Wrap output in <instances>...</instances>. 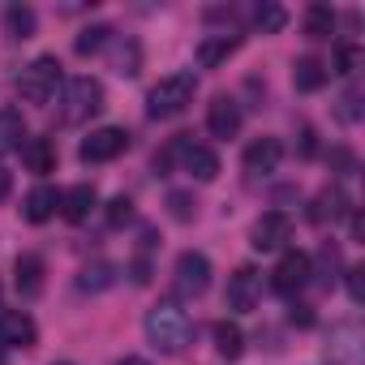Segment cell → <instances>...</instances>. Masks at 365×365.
<instances>
[{
  "label": "cell",
  "mask_w": 365,
  "mask_h": 365,
  "mask_svg": "<svg viewBox=\"0 0 365 365\" xmlns=\"http://www.w3.org/2000/svg\"><path fill=\"white\" fill-rule=\"evenodd\" d=\"M146 339H150V348H159L163 356H180L190 348V339H194V322H190V314L180 309L176 301H159L155 309H146Z\"/></svg>",
  "instance_id": "1"
},
{
  "label": "cell",
  "mask_w": 365,
  "mask_h": 365,
  "mask_svg": "<svg viewBox=\"0 0 365 365\" xmlns=\"http://www.w3.org/2000/svg\"><path fill=\"white\" fill-rule=\"evenodd\" d=\"M194 95H198V78H194L190 69H176V73H168V78H159V82L150 86V95H146V116H150V120H172V116H180V112L194 103Z\"/></svg>",
  "instance_id": "2"
},
{
  "label": "cell",
  "mask_w": 365,
  "mask_h": 365,
  "mask_svg": "<svg viewBox=\"0 0 365 365\" xmlns=\"http://www.w3.org/2000/svg\"><path fill=\"white\" fill-rule=\"evenodd\" d=\"M65 86V73H61V61L56 56H35L26 69H22V78H18V95L26 99V103H52L56 99V91Z\"/></svg>",
  "instance_id": "3"
},
{
  "label": "cell",
  "mask_w": 365,
  "mask_h": 365,
  "mask_svg": "<svg viewBox=\"0 0 365 365\" xmlns=\"http://www.w3.org/2000/svg\"><path fill=\"white\" fill-rule=\"evenodd\" d=\"M99 112H103V82L99 78H69L65 95H61V120L65 125H86Z\"/></svg>",
  "instance_id": "4"
},
{
  "label": "cell",
  "mask_w": 365,
  "mask_h": 365,
  "mask_svg": "<svg viewBox=\"0 0 365 365\" xmlns=\"http://www.w3.org/2000/svg\"><path fill=\"white\" fill-rule=\"evenodd\" d=\"M172 288H176V297L198 301L211 288V258L198 254V250H185L176 258V267H172Z\"/></svg>",
  "instance_id": "5"
},
{
  "label": "cell",
  "mask_w": 365,
  "mask_h": 365,
  "mask_svg": "<svg viewBox=\"0 0 365 365\" xmlns=\"http://www.w3.org/2000/svg\"><path fill=\"white\" fill-rule=\"evenodd\" d=\"M361 352H365V331L356 322H335L322 344L327 365H361Z\"/></svg>",
  "instance_id": "6"
},
{
  "label": "cell",
  "mask_w": 365,
  "mask_h": 365,
  "mask_svg": "<svg viewBox=\"0 0 365 365\" xmlns=\"http://www.w3.org/2000/svg\"><path fill=\"white\" fill-rule=\"evenodd\" d=\"M125 150H129V133L120 125H103V129H91V138H82L78 159L82 163H112Z\"/></svg>",
  "instance_id": "7"
},
{
  "label": "cell",
  "mask_w": 365,
  "mask_h": 365,
  "mask_svg": "<svg viewBox=\"0 0 365 365\" xmlns=\"http://www.w3.org/2000/svg\"><path fill=\"white\" fill-rule=\"evenodd\" d=\"M309 275H314V258L301 254V250H284V258H279L275 271H271V288H275L279 297H292V292H301V288L309 284Z\"/></svg>",
  "instance_id": "8"
},
{
  "label": "cell",
  "mask_w": 365,
  "mask_h": 365,
  "mask_svg": "<svg viewBox=\"0 0 365 365\" xmlns=\"http://www.w3.org/2000/svg\"><path fill=\"white\" fill-rule=\"evenodd\" d=\"M288 241H292V220H288L284 211L258 215V224H254V232H250V245H254L258 254H279Z\"/></svg>",
  "instance_id": "9"
},
{
  "label": "cell",
  "mask_w": 365,
  "mask_h": 365,
  "mask_svg": "<svg viewBox=\"0 0 365 365\" xmlns=\"http://www.w3.org/2000/svg\"><path fill=\"white\" fill-rule=\"evenodd\" d=\"M258 297H262V275H258L254 267H237V271L228 275V292H224L228 309H232V314H250V309L258 305Z\"/></svg>",
  "instance_id": "10"
},
{
  "label": "cell",
  "mask_w": 365,
  "mask_h": 365,
  "mask_svg": "<svg viewBox=\"0 0 365 365\" xmlns=\"http://www.w3.org/2000/svg\"><path fill=\"white\" fill-rule=\"evenodd\" d=\"M279 159H284V142L279 138H254L245 146V155H241V168L258 180V176H271L279 168Z\"/></svg>",
  "instance_id": "11"
},
{
  "label": "cell",
  "mask_w": 365,
  "mask_h": 365,
  "mask_svg": "<svg viewBox=\"0 0 365 365\" xmlns=\"http://www.w3.org/2000/svg\"><path fill=\"white\" fill-rule=\"evenodd\" d=\"M180 172H190L194 180H202V185H211V180L220 176V155L211 150V146H198V142H190L185 138V146H180Z\"/></svg>",
  "instance_id": "12"
},
{
  "label": "cell",
  "mask_w": 365,
  "mask_h": 365,
  "mask_svg": "<svg viewBox=\"0 0 365 365\" xmlns=\"http://www.w3.org/2000/svg\"><path fill=\"white\" fill-rule=\"evenodd\" d=\"M39 339V327L26 309H5L0 314V344L5 348H35Z\"/></svg>",
  "instance_id": "13"
},
{
  "label": "cell",
  "mask_w": 365,
  "mask_h": 365,
  "mask_svg": "<svg viewBox=\"0 0 365 365\" xmlns=\"http://www.w3.org/2000/svg\"><path fill=\"white\" fill-rule=\"evenodd\" d=\"M207 129L215 138H237L241 133V103L232 95H215L207 108Z\"/></svg>",
  "instance_id": "14"
},
{
  "label": "cell",
  "mask_w": 365,
  "mask_h": 365,
  "mask_svg": "<svg viewBox=\"0 0 365 365\" xmlns=\"http://www.w3.org/2000/svg\"><path fill=\"white\" fill-rule=\"evenodd\" d=\"M348 211H352V198H348L339 185H327V190L314 198V207H309V220H314V224H339Z\"/></svg>",
  "instance_id": "15"
},
{
  "label": "cell",
  "mask_w": 365,
  "mask_h": 365,
  "mask_svg": "<svg viewBox=\"0 0 365 365\" xmlns=\"http://www.w3.org/2000/svg\"><path fill=\"white\" fill-rule=\"evenodd\" d=\"M43 275H48V267H43L39 254H18V262H14V284H18V292H22L26 301H35V297L43 292Z\"/></svg>",
  "instance_id": "16"
},
{
  "label": "cell",
  "mask_w": 365,
  "mask_h": 365,
  "mask_svg": "<svg viewBox=\"0 0 365 365\" xmlns=\"http://www.w3.org/2000/svg\"><path fill=\"white\" fill-rule=\"evenodd\" d=\"M95 207H99L95 185H73V190H65V194H61V215H65L69 224H86Z\"/></svg>",
  "instance_id": "17"
},
{
  "label": "cell",
  "mask_w": 365,
  "mask_h": 365,
  "mask_svg": "<svg viewBox=\"0 0 365 365\" xmlns=\"http://www.w3.org/2000/svg\"><path fill=\"white\" fill-rule=\"evenodd\" d=\"M56 211H61V194H56L52 185H35V190L26 194V202H22L26 224H48Z\"/></svg>",
  "instance_id": "18"
},
{
  "label": "cell",
  "mask_w": 365,
  "mask_h": 365,
  "mask_svg": "<svg viewBox=\"0 0 365 365\" xmlns=\"http://www.w3.org/2000/svg\"><path fill=\"white\" fill-rule=\"evenodd\" d=\"M237 48H241V35H207V39L198 43V65H202V69H220Z\"/></svg>",
  "instance_id": "19"
},
{
  "label": "cell",
  "mask_w": 365,
  "mask_h": 365,
  "mask_svg": "<svg viewBox=\"0 0 365 365\" xmlns=\"http://www.w3.org/2000/svg\"><path fill=\"white\" fill-rule=\"evenodd\" d=\"M327 78H331V69H327L318 56H301V61L292 65V86H297L301 95H314V91H322V86H327Z\"/></svg>",
  "instance_id": "20"
},
{
  "label": "cell",
  "mask_w": 365,
  "mask_h": 365,
  "mask_svg": "<svg viewBox=\"0 0 365 365\" xmlns=\"http://www.w3.org/2000/svg\"><path fill=\"white\" fill-rule=\"evenodd\" d=\"M22 159H26V168H31L35 176L56 172V146H52L48 138H26V142H22Z\"/></svg>",
  "instance_id": "21"
},
{
  "label": "cell",
  "mask_w": 365,
  "mask_h": 365,
  "mask_svg": "<svg viewBox=\"0 0 365 365\" xmlns=\"http://www.w3.org/2000/svg\"><path fill=\"white\" fill-rule=\"evenodd\" d=\"M26 142V120L18 108H0V155H14Z\"/></svg>",
  "instance_id": "22"
},
{
  "label": "cell",
  "mask_w": 365,
  "mask_h": 365,
  "mask_svg": "<svg viewBox=\"0 0 365 365\" xmlns=\"http://www.w3.org/2000/svg\"><path fill=\"white\" fill-rule=\"evenodd\" d=\"M112 69L120 78H138L142 73V43L138 39H116L112 43Z\"/></svg>",
  "instance_id": "23"
},
{
  "label": "cell",
  "mask_w": 365,
  "mask_h": 365,
  "mask_svg": "<svg viewBox=\"0 0 365 365\" xmlns=\"http://www.w3.org/2000/svg\"><path fill=\"white\" fill-rule=\"evenodd\" d=\"M39 31V14L31 5H9L5 9V35L9 39H31Z\"/></svg>",
  "instance_id": "24"
},
{
  "label": "cell",
  "mask_w": 365,
  "mask_h": 365,
  "mask_svg": "<svg viewBox=\"0 0 365 365\" xmlns=\"http://www.w3.org/2000/svg\"><path fill=\"white\" fill-rule=\"evenodd\" d=\"M211 335H215V352H220V356H228V361H232V356H241V352H245V331H241L237 322H228V318H224V322H215V327H211Z\"/></svg>",
  "instance_id": "25"
},
{
  "label": "cell",
  "mask_w": 365,
  "mask_h": 365,
  "mask_svg": "<svg viewBox=\"0 0 365 365\" xmlns=\"http://www.w3.org/2000/svg\"><path fill=\"white\" fill-rule=\"evenodd\" d=\"M335 35V9L331 5H309L305 9V39H331Z\"/></svg>",
  "instance_id": "26"
},
{
  "label": "cell",
  "mask_w": 365,
  "mask_h": 365,
  "mask_svg": "<svg viewBox=\"0 0 365 365\" xmlns=\"http://www.w3.org/2000/svg\"><path fill=\"white\" fill-rule=\"evenodd\" d=\"M112 43V26L108 22H95V26H86L78 39H73V52L78 56H95V52H103Z\"/></svg>",
  "instance_id": "27"
},
{
  "label": "cell",
  "mask_w": 365,
  "mask_h": 365,
  "mask_svg": "<svg viewBox=\"0 0 365 365\" xmlns=\"http://www.w3.org/2000/svg\"><path fill=\"white\" fill-rule=\"evenodd\" d=\"M112 279H116V267L112 262H91V267H82L78 288L82 292H103V288H112Z\"/></svg>",
  "instance_id": "28"
},
{
  "label": "cell",
  "mask_w": 365,
  "mask_h": 365,
  "mask_svg": "<svg viewBox=\"0 0 365 365\" xmlns=\"http://www.w3.org/2000/svg\"><path fill=\"white\" fill-rule=\"evenodd\" d=\"M254 26H258L262 35H275V31H284V26H288V9H284V5H275V0H262V5L254 9Z\"/></svg>",
  "instance_id": "29"
},
{
  "label": "cell",
  "mask_w": 365,
  "mask_h": 365,
  "mask_svg": "<svg viewBox=\"0 0 365 365\" xmlns=\"http://www.w3.org/2000/svg\"><path fill=\"white\" fill-rule=\"evenodd\" d=\"M168 215H172L176 224H190V220L198 215V198L185 194V190H172V194H168Z\"/></svg>",
  "instance_id": "30"
},
{
  "label": "cell",
  "mask_w": 365,
  "mask_h": 365,
  "mask_svg": "<svg viewBox=\"0 0 365 365\" xmlns=\"http://www.w3.org/2000/svg\"><path fill=\"white\" fill-rule=\"evenodd\" d=\"M361 61H365V52H361L356 43H344V48L335 52V73H344V78H352V73L361 69Z\"/></svg>",
  "instance_id": "31"
},
{
  "label": "cell",
  "mask_w": 365,
  "mask_h": 365,
  "mask_svg": "<svg viewBox=\"0 0 365 365\" xmlns=\"http://www.w3.org/2000/svg\"><path fill=\"white\" fill-rule=\"evenodd\" d=\"M129 220H133V202H129L125 194H116V198L108 202V224H112V228H125Z\"/></svg>",
  "instance_id": "32"
},
{
  "label": "cell",
  "mask_w": 365,
  "mask_h": 365,
  "mask_svg": "<svg viewBox=\"0 0 365 365\" xmlns=\"http://www.w3.org/2000/svg\"><path fill=\"white\" fill-rule=\"evenodd\" d=\"M318 262H322V271H327V275H322V284L331 288V279H335V271H339V250H335V245L327 241V245L318 250Z\"/></svg>",
  "instance_id": "33"
},
{
  "label": "cell",
  "mask_w": 365,
  "mask_h": 365,
  "mask_svg": "<svg viewBox=\"0 0 365 365\" xmlns=\"http://www.w3.org/2000/svg\"><path fill=\"white\" fill-rule=\"evenodd\" d=\"M180 146H185V138H172V142L155 155V168H159V172H172V163L180 159Z\"/></svg>",
  "instance_id": "34"
},
{
  "label": "cell",
  "mask_w": 365,
  "mask_h": 365,
  "mask_svg": "<svg viewBox=\"0 0 365 365\" xmlns=\"http://www.w3.org/2000/svg\"><path fill=\"white\" fill-rule=\"evenodd\" d=\"M339 116H344V120H361V91H356V86L344 91V99H339Z\"/></svg>",
  "instance_id": "35"
},
{
  "label": "cell",
  "mask_w": 365,
  "mask_h": 365,
  "mask_svg": "<svg viewBox=\"0 0 365 365\" xmlns=\"http://www.w3.org/2000/svg\"><path fill=\"white\" fill-rule=\"evenodd\" d=\"M344 275H348V297L361 305V301H365V279H361V275H365V267H348Z\"/></svg>",
  "instance_id": "36"
},
{
  "label": "cell",
  "mask_w": 365,
  "mask_h": 365,
  "mask_svg": "<svg viewBox=\"0 0 365 365\" xmlns=\"http://www.w3.org/2000/svg\"><path fill=\"white\" fill-rule=\"evenodd\" d=\"M331 163H335V172H339V176H348V172L356 168V155H352L348 146H335V150H331Z\"/></svg>",
  "instance_id": "37"
},
{
  "label": "cell",
  "mask_w": 365,
  "mask_h": 365,
  "mask_svg": "<svg viewBox=\"0 0 365 365\" xmlns=\"http://www.w3.org/2000/svg\"><path fill=\"white\" fill-rule=\"evenodd\" d=\"M288 322H292V327H314V309H309V305H292Z\"/></svg>",
  "instance_id": "38"
},
{
  "label": "cell",
  "mask_w": 365,
  "mask_h": 365,
  "mask_svg": "<svg viewBox=\"0 0 365 365\" xmlns=\"http://www.w3.org/2000/svg\"><path fill=\"white\" fill-rule=\"evenodd\" d=\"M314 150H318V142H314V129H309V125H305V129H301V155H305V159H309V155H314Z\"/></svg>",
  "instance_id": "39"
},
{
  "label": "cell",
  "mask_w": 365,
  "mask_h": 365,
  "mask_svg": "<svg viewBox=\"0 0 365 365\" xmlns=\"http://www.w3.org/2000/svg\"><path fill=\"white\" fill-rule=\"evenodd\" d=\"M352 215V241H361L365 237V220H361V211H348Z\"/></svg>",
  "instance_id": "40"
},
{
  "label": "cell",
  "mask_w": 365,
  "mask_h": 365,
  "mask_svg": "<svg viewBox=\"0 0 365 365\" xmlns=\"http://www.w3.org/2000/svg\"><path fill=\"white\" fill-rule=\"evenodd\" d=\"M9 190H14V176H9L5 168H0V202H5V198H9Z\"/></svg>",
  "instance_id": "41"
},
{
  "label": "cell",
  "mask_w": 365,
  "mask_h": 365,
  "mask_svg": "<svg viewBox=\"0 0 365 365\" xmlns=\"http://www.w3.org/2000/svg\"><path fill=\"white\" fill-rule=\"evenodd\" d=\"M120 365H146V361H142V356H125Z\"/></svg>",
  "instance_id": "42"
},
{
  "label": "cell",
  "mask_w": 365,
  "mask_h": 365,
  "mask_svg": "<svg viewBox=\"0 0 365 365\" xmlns=\"http://www.w3.org/2000/svg\"><path fill=\"white\" fill-rule=\"evenodd\" d=\"M5 361H9V348H5V344H0V365H5Z\"/></svg>",
  "instance_id": "43"
}]
</instances>
